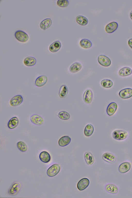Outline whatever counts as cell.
Here are the masks:
<instances>
[{
  "label": "cell",
  "mask_w": 132,
  "mask_h": 198,
  "mask_svg": "<svg viewBox=\"0 0 132 198\" xmlns=\"http://www.w3.org/2000/svg\"><path fill=\"white\" fill-rule=\"evenodd\" d=\"M128 135L126 131L122 130H116L114 131L112 134L113 138L115 139L121 141L126 139Z\"/></svg>",
  "instance_id": "1"
},
{
  "label": "cell",
  "mask_w": 132,
  "mask_h": 198,
  "mask_svg": "<svg viewBox=\"0 0 132 198\" xmlns=\"http://www.w3.org/2000/svg\"><path fill=\"white\" fill-rule=\"evenodd\" d=\"M14 36L17 40L23 43L27 42L29 39L28 34L21 30H19L16 31L14 34Z\"/></svg>",
  "instance_id": "2"
},
{
  "label": "cell",
  "mask_w": 132,
  "mask_h": 198,
  "mask_svg": "<svg viewBox=\"0 0 132 198\" xmlns=\"http://www.w3.org/2000/svg\"><path fill=\"white\" fill-rule=\"evenodd\" d=\"M60 169L61 167L60 165L56 164H53L47 169V175L50 177H54L59 173Z\"/></svg>",
  "instance_id": "3"
},
{
  "label": "cell",
  "mask_w": 132,
  "mask_h": 198,
  "mask_svg": "<svg viewBox=\"0 0 132 198\" xmlns=\"http://www.w3.org/2000/svg\"><path fill=\"white\" fill-rule=\"evenodd\" d=\"M21 187V185L19 182H14L9 189V193L12 195H16L19 191Z\"/></svg>",
  "instance_id": "4"
},
{
  "label": "cell",
  "mask_w": 132,
  "mask_h": 198,
  "mask_svg": "<svg viewBox=\"0 0 132 198\" xmlns=\"http://www.w3.org/2000/svg\"><path fill=\"white\" fill-rule=\"evenodd\" d=\"M97 60L99 64L103 66L108 67L111 64V61L109 58L104 55L99 56Z\"/></svg>",
  "instance_id": "5"
},
{
  "label": "cell",
  "mask_w": 132,
  "mask_h": 198,
  "mask_svg": "<svg viewBox=\"0 0 132 198\" xmlns=\"http://www.w3.org/2000/svg\"><path fill=\"white\" fill-rule=\"evenodd\" d=\"M23 101L22 96L21 95H18L13 97L9 101V104L12 106H16L21 104Z\"/></svg>",
  "instance_id": "6"
},
{
  "label": "cell",
  "mask_w": 132,
  "mask_h": 198,
  "mask_svg": "<svg viewBox=\"0 0 132 198\" xmlns=\"http://www.w3.org/2000/svg\"><path fill=\"white\" fill-rule=\"evenodd\" d=\"M93 98V93L92 90L89 89L86 90L83 94V101L86 103L90 104L91 103Z\"/></svg>",
  "instance_id": "7"
},
{
  "label": "cell",
  "mask_w": 132,
  "mask_h": 198,
  "mask_svg": "<svg viewBox=\"0 0 132 198\" xmlns=\"http://www.w3.org/2000/svg\"><path fill=\"white\" fill-rule=\"evenodd\" d=\"M90 181L88 179L84 178L79 180L77 183V187L80 191H83L86 188L89 186Z\"/></svg>",
  "instance_id": "8"
},
{
  "label": "cell",
  "mask_w": 132,
  "mask_h": 198,
  "mask_svg": "<svg viewBox=\"0 0 132 198\" xmlns=\"http://www.w3.org/2000/svg\"><path fill=\"white\" fill-rule=\"evenodd\" d=\"M119 95L122 99L129 98L132 96V89L127 88L122 89L119 92Z\"/></svg>",
  "instance_id": "9"
},
{
  "label": "cell",
  "mask_w": 132,
  "mask_h": 198,
  "mask_svg": "<svg viewBox=\"0 0 132 198\" xmlns=\"http://www.w3.org/2000/svg\"><path fill=\"white\" fill-rule=\"evenodd\" d=\"M102 158L105 161L110 163H113L116 161V156L110 152L104 153L102 155Z\"/></svg>",
  "instance_id": "10"
},
{
  "label": "cell",
  "mask_w": 132,
  "mask_h": 198,
  "mask_svg": "<svg viewBox=\"0 0 132 198\" xmlns=\"http://www.w3.org/2000/svg\"><path fill=\"white\" fill-rule=\"evenodd\" d=\"M118 108L117 104L114 102L110 103L108 105L106 110L107 114L109 116H111L114 114Z\"/></svg>",
  "instance_id": "11"
},
{
  "label": "cell",
  "mask_w": 132,
  "mask_h": 198,
  "mask_svg": "<svg viewBox=\"0 0 132 198\" xmlns=\"http://www.w3.org/2000/svg\"><path fill=\"white\" fill-rule=\"evenodd\" d=\"M118 27V23L115 21L110 23L105 26V31L108 33H111L116 31Z\"/></svg>",
  "instance_id": "12"
},
{
  "label": "cell",
  "mask_w": 132,
  "mask_h": 198,
  "mask_svg": "<svg viewBox=\"0 0 132 198\" xmlns=\"http://www.w3.org/2000/svg\"><path fill=\"white\" fill-rule=\"evenodd\" d=\"M31 122L33 124L40 125H42L44 122L43 119L40 116L36 114L32 115L30 117Z\"/></svg>",
  "instance_id": "13"
},
{
  "label": "cell",
  "mask_w": 132,
  "mask_h": 198,
  "mask_svg": "<svg viewBox=\"0 0 132 198\" xmlns=\"http://www.w3.org/2000/svg\"><path fill=\"white\" fill-rule=\"evenodd\" d=\"M48 80L47 77L44 75L40 76L37 77L35 82V85L38 87H42L47 83Z\"/></svg>",
  "instance_id": "14"
},
{
  "label": "cell",
  "mask_w": 132,
  "mask_h": 198,
  "mask_svg": "<svg viewBox=\"0 0 132 198\" xmlns=\"http://www.w3.org/2000/svg\"><path fill=\"white\" fill-rule=\"evenodd\" d=\"M131 167V164L129 162H126L121 164L118 167V171L121 173H124L128 171Z\"/></svg>",
  "instance_id": "15"
},
{
  "label": "cell",
  "mask_w": 132,
  "mask_h": 198,
  "mask_svg": "<svg viewBox=\"0 0 132 198\" xmlns=\"http://www.w3.org/2000/svg\"><path fill=\"white\" fill-rule=\"evenodd\" d=\"M61 44L59 40H56L50 46L49 50L52 52L55 53L58 51L61 48Z\"/></svg>",
  "instance_id": "16"
},
{
  "label": "cell",
  "mask_w": 132,
  "mask_h": 198,
  "mask_svg": "<svg viewBox=\"0 0 132 198\" xmlns=\"http://www.w3.org/2000/svg\"><path fill=\"white\" fill-rule=\"evenodd\" d=\"M71 141V138L68 136H64L61 137L59 140L58 143L59 146L64 147L68 145Z\"/></svg>",
  "instance_id": "17"
},
{
  "label": "cell",
  "mask_w": 132,
  "mask_h": 198,
  "mask_svg": "<svg viewBox=\"0 0 132 198\" xmlns=\"http://www.w3.org/2000/svg\"><path fill=\"white\" fill-rule=\"evenodd\" d=\"M19 120L18 118L16 117L11 118L7 123L8 127L10 129H13L16 127L19 124Z\"/></svg>",
  "instance_id": "18"
},
{
  "label": "cell",
  "mask_w": 132,
  "mask_h": 198,
  "mask_svg": "<svg viewBox=\"0 0 132 198\" xmlns=\"http://www.w3.org/2000/svg\"><path fill=\"white\" fill-rule=\"evenodd\" d=\"M82 68V65L79 62H76L70 66L69 71L71 73H76L79 71Z\"/></svg>",
  "instance_id": "19"
},
{
  "label": "cell",
  "mask_w": 132,
  "mask_h": 198,
  "mask_svg": "<svg viewBox=\"0 0 132 198\" xmlns=\"http://www.w3.org/2000/svg\"><path fill=\"white\" fill-rule=\"evenodd\" d=\"M52 21L50 18L43 20L40 24V27L42 29L45 30L50 27L52 24Z\"/></svg>",
  "instance_id": "20"
},
{
  "label": "cell",
  "mask_w": 132,
  "mask_h": 198,
  "mask_svg": "<svg viewBox=\"0 0 132 198\" xmlns=\"http://www.w3.org/2000/svg\"><path fill=\"white\" fill-rule=\"evenodd\" d=\"M39 158L42 162L45 163H47L50 161L51 157L48 152L43 151L40 154Z\"/></svg>",
  "instance_id": "21"
},
{
  "label": "cell",
  "mask_w": 132,
  "mask_h": 198,
  "mask_svg": "<svg viewBox=\"0 0 132 198\" xmlns=\"http://www.w3.org/2000/svg\"><path fill=\"white\" fill-rule=\"evenodd\" d=\"M36 60L34 57L28 56L25 58L23 60L24 64L28 67H30L35 65L36 63Z\"/></svg>",
  "instance_id": "22"
},
{
  "label": "cell",
  "mask_w": 132,
  "mask_h": 198,
  "mask_svg": "<svg viewBox=\"0 0 132 198\" xmlns=\"http://www.w3.org/2000/svg\"><path fill=\"white\" fill-rule=\"evenodd\" d=\"M85 162L88 165H91L94 162V158L92 153L90 152H85L84 155Z\"/></svg>",
  "instance_id": "23"
},
{
  "label": "cell",
  "mask_w": 132,
  "mask_h": 198,
  "mask_svg": "<svg viewBox=\"0 0 132 198\" xmlns=\"http://www.w3.org/2000/svg\"><path fill=\"white\" fill-rule=\"evenodd\" d=\"M94 128L93 126L91 124H88L85 126L84 130V134L86 137H88L91 136L93 133Z\"/></svg>",
  "instance_id": "24"
},
{
  "label": "cell",
  "mask_w": 132,
  "mask_h": 198,
  "mask_svg": "<svg viewBox=\"0 0 132 198\" xmlns=\"http://www.w3.org/2000/svg\"><path fill=\"white\" fill-rule=\"evenodd\" d=\"M68 92V89L67 86L65 85H62L60 88L59 95L61 98H63L67 95Z\"/></svg>",
  "instance_id": "25"
},
{
  "label": "cell",
  "mask_w": 132,
  "mask_h": 198,
  "mask_svg": "<svg viewBox=\"0 0 132 198\" xmlns=\"http://www.w3.org/2000/svg\"><path fill=\"white\" fill-rule=\"evenodd\" d=\"M118 73L121 76H127L132 73V70L129 67H125L120 70L119 71Z\"/></svg>",
  "instance_id": "26"
},
{
  "label": "cell",
  "mask_w": 132,
  "mask_h": 198,
  "mask_svg": "<svg viewBox=\"0 0 132 198\" xmlns=\"http://www.w3.org/2000/svg\"><path fill=\"white\" fill-rule=\"evenodd\" d=\"M106 191L108 193L116 194L117 193L118 191V187L115 185L112 184H109L105 187Z\"/></svg>",
  "instance_id": "27"
},
{
  "label": "cell",
  "mask_w": 132,
  "mask_h": 198,
  "mask_svg": "<svg viewBox=\"0 0 132 198\" xmlns=\"http://www.w3.org/2000/svg\"><path fill=\"white\" fill-rule=\"evenodd\" d=\"M79 44L82 48L85 49H88L92 46V43L90 40L87 39H83L81 40Z\"/></svg>",
  "instance_id": "28"
},
{
  "label": "cell",
  "mask_w": 132,
  "mask_h": 198,
  "mask_svg": "<svg viewBox=\"0 0 132 198\" xmlns=\"http://www.w3.org/2000/svg\"><path fill=\"white\" fill-rule=\"evenodd\" d=\"M76 20L77 23L81 26H85L88 23V20L87 18L82 15H79L77 16Z\"/></svg>",
  "instance_id": "29"
},
{
  "label": "cell",
  "mask_w": 132,
  "mask_h": 198,
  "mask_svg": "<svg viewBox=\"0 0 132 198\" xmlns=\"http://www.w3.org/2000/svg\"><path fill=\"white\" fill-rule=\"evenodd\" d=\"M101 84L103 87L109 88L111 87L113 85V83L111 80L105 79L102 80L101 82Z\"/></svg>",
  "instance_id": "30"
},
{
  "label": "cell",
  "mask_w": 132,
  "mask_h": 198,
  "mask_svg": "<svg viewBox=\"0 0 132 198\" xmlns=\"http://www.w3.org/2000/svg\"><path fill=\"white\" fill-rule=\"evenodd\" d=\"M58 116L60 119L64 120H67L70 118V115L67 112L65 111H62L59 112Z\"/></svg>",
  "instance_id": "31"
},
{
  "label": "cell",
  "mask_w": 132,
  "mask_h": 198,
  "mask_svg": "<svg viewBox=\"0 0 132 198\" xmlns=\"http://www.w3.org/2000/svg\"><path fill=\"white\" fill-rule=\"evenodd\" d=\"M17 146L18 149L22 152H25L28 149V147L26 144L24 142L20 141L17 143Z\"/></svg>",
  "instance_id": "32"
},
{
  "label": "cell",
  "mask_w": 132,
  "mask_h": 198,
  "mask_svg": "<svg viewBox=\"0 0 132 198\" xmlns=\"http://www.w3.org/2000/svg\"><path fill=\"white\" fill-rule=\"evenodd\" d=\"M69 3L68 0H58L57 2V5L59 7H62L67 6Z\"/></svg>",
  "instance_id": "33"
},
{
  "label": "cell",
  "mask_w": 132,
  "mask_h": 198,
  "mask_svg": "<svg viewBox=\"0 0 132 198\" xmlns=\"http://www.w3.org/2000/svg\"><path fill=\"white\" fill-rule=\"evenodd\" d=\"M128 44L129 47L132 49V38H131L128 40Z\"/></svg>",
  "instance_id": "34"
},
{
  "label": "cell",
  "mask_w": 132,
  "mask_h": 198,
  "mask_svg": "<svg viewBox=\"0 0 132 198\" xmlns=\"http://www.w3.org/2000/svg\"><path fill=\"white\" fill-rule=\"evenodd\" d=\"M130 16L131 19L132 20V10L130 13Z\"/></svg>",
  "instance_id": "35"
}]
</instances>
